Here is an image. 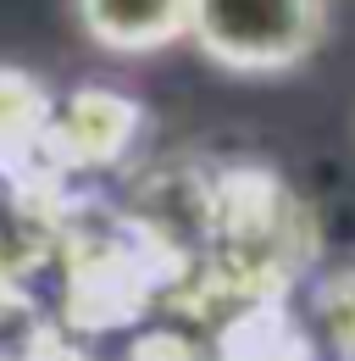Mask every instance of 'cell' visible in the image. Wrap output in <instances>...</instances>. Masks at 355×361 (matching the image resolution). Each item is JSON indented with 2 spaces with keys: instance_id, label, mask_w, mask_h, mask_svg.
I'll return each instance as SVG.
<instances>
[{
  "instance_id": "6da1fadb",
  "label": "cell",
  "mask_w": 355,
  "mask_h": 361,
  "mask_svg": "<svg viewBox=\"0 0 355 361\" xmlns=\"http://www.w3.org/2000/svg\"><path fill=\"white\" fill-rule=\"evenodd\" d=\"M333 34V0H189V39L211 67L278 78L306 67Z\"/></svg>"
},
{
  "instance_id": "7a4b0ae2",
  "label": "cell",
  "mask_w": 355,
  "mask_h": 361,
  "mask_svg": "<svg viewBox=\"0 0 355 361\" xmlns=\"http://www.w3.org/2000/svg\"><path fill=\"white\" fill-rule=\"evenodd\" d=\"M67 11L106 56H156L189 39V0H67Z\"/></svg>"
},
{
  "instance_id": "3957f363",
  "label": "cell",
  "mask_w": 355,
  "mask_h": 361,
  "mask_svg": "<svg viewBox=\"0 0 355 361\" xmlns=\"http://www.w3.org/2000/svg\"><path fill=\"white\" fill-rule=\"evenodd\" d=\"M133 134H139V106L100 84H84L56 111V139L73 161H111L133 145Z\"/></svg>"
},
{
  "instance_id": "277c9868",
  "label": "cell",
  "mask_w": 355,
  "mask_h": 361,
  "mask_svg": "<svg viewBox=\"0 0 355 361\" xmlns=\"http://www.w3.org/2000/svg\"><path fill=\"white\" fill-rule=\"evenodd\" d=\"M44 117H50V100L39 94V84H34V78H17V73L0 67V139L34 134Z\"/></svg>"
}]
</instances>
